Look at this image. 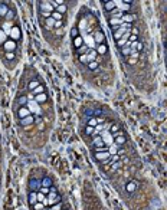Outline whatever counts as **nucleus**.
Returning <instances> with one entry per match:
<instances>
[{"label":"nucleus","instance_id":"f257e3e1","mask_svg":"<svg viewBox=\"0 0 167 210\" xmlns=\"http://www.w3.org/2000/svg\"><path fill=\"white\" fill-rule=\"evenodd\" d=\"M38 4H39V10L40 12H46V13H50V15L55 12V7H53L52 1H39Z\"/></svg>","mask_w":167,"mask_h":210},{"label":"nucleus","instance_id":"f03ea898","mask_svg":"<svg viewBox=\"0 0 167 210\" xmlns=\"http://www.w3.org/2000/svg\"><path fill=\"white\" fill-rule=\"evenodd\" d=\"M92 156H94V158H95L97 161H100V163H107V161L111 158V154H110L108 150H107V151H101V153H92Z\"/></svg>","mask_w":167,"mask_h":210},{"label":"nucleus","instance_id":"7ed1b4c3","mask_svg":"<svg viewBox=\"0 0 167 210\" xmlns=\"http://www.w3.org/2000/svg\"><path fill=\"white\" fill-rule=\"evenodd\" d=\"M35 123H36V117H35V115H29V117H26V118H23V120H19V124H20L23 128H28V127L33 125Z\"/></svg>","mask_w":167,"mask_h":210},{"label":"nucleus","instance_id":"20e7f679","mask_svg":"<svg viewBox=\"0 0 167 210\" xmlns=\"http://www.w3.org/2000/svg\"><path fill=\"white\" fill-rule=\"evenodd\" d=\"M16 48H17V45L13 39H7V40L4 42V45H3V49H4L6 52H15Z\"/></svg>","mask_w":167,"mask_h":210},{"label":"nucleus","instance_id":"39448f33","mask_svg":"<svg viewBox=\"0 0 167 210\" xmlns=\"http://www.w3.org/2000/svg\"><path fill=\"white\" fill-rule=\"evenodd\" d=\"M40 187H42V180H38V178H30L29 180V189L32 192H39Z\"/></svg>","mask_w":167,"mask_h":210},{"label":"nucleus","instance_id":"423d86ee","mask_svg":"<svg viewBox=\"0 0 167 210\" xmlns=\"http://www.w3.org/2000/svg\"><path fill=\"white\" fill-rule=\"evenodd\" d=\"M125 142H127V137H125L122 132H120V134H115V135H114V144H115L117 147H122Z\"/></svg>","mask_w":167,"mask_h":210},{"label":"nucleus","instance_id":"0eeeda50","mask_svg":"<svg viewBox=\"0 0 167 210\" xmlns=\"http://www.w3.org/2000/svg\"><path fill=\"white\" fill-rule=\"evenodd\" d=\"M29 115H32V114H30V111H29L28 106H19L17 108V117H19V120H23V118H26Z\"/></svg>","mask_w":167,"mask_h":210},{"label":"nucleus","instance_id":"6e6552de","mask_svg":"<svg viewBox=\"0 0 167 210\" xmlns=\"http://www.w3.org/2000/svg\"><path fill=\"white\" fill-rule=\"evenodd\" d=\"M91 138H92L91 142H92V147H94V148H95V147H105V142H104V140H102V137H101L100 134H98V135H92Z\"/></svg>","mask_w":167,"mask_h":210},{"label":"nucleus","instance_id":"1a4fd4ad","mask_svg":"<svg viewBox=\"0 0 167 210\" xmlns=\"http://www.w3.org/2000/svg\"><path fill=\"white\" fill-rule=\"evenodd\" d=\"M10 36H12V39L16 42L19 40L20 37H22V32H20V27L19 26H12V29H10Z\"/></svg>","mask_w":167,"mask_h":210},{"label":"nucleus","instance_id":"9d476101","mask_svg":"<svg viewBox=\"0 0 167 210\" xmlns=\"http://www.w3.org/2000/svg\"><path fill=\"white\" fill-rule=\"evenodd\" d=\"M135 190H137V183L134 180H130V181L125 183V192L128 193V194H134Z\"/></svg>","mask_w":167,"mask_h":210},{"label":"nucleus","instance_id":"9b49d317","mask_svg":"<svg viewBox=\"0 0 167 210\" xmlns=\"http://www.w3.org/2000/svg\"><path fill=\"white\" fill-rule=\"evenodd\" d=\"M94 40H95L98 45H102V43L105 42V35H104V32H102V30H97V32L94 33Z\"/></svg>","mask_w":167,"mask_h":210},{"label":"nucleus","instance_id":"f8f14e48","mask_svg":"<svg viewBox=\"0 0 167 210\" xmlns=\"http://www.w3.org/2000/svg\"><path fill=\"white\" fill-rule=\"evenodd\" d=\"M28 202H29V204L30 206H33L35 203L38 202V192H29V196H28Z\"/></svg>","mask_w":167,"mask_h":210},{"label":"nucleus","instance_id":"ddd939ff","mask_svg":"<svg viewBox=\"0 0 167 210\" xmlns=\"http://www.w3.org/2000/svg\"><path fill=\"white\" fill-rule=\"evenodd\" d=\"M102 4H104V9L107 10V12H113L115 7H117V4H115V1H102Z\"/></svg>","mask_w":167,"mask_h":210},{"label":"nucleus","instance_id":"4468645a","mask_svg":"<svg viewBox=\"0 0 167 210\" xmlns=\"http://www.w3.org/2000/svg\"><path fill=\"white\" fill-rule=\"evenodd\" d=\"M35 101L38 102V104H45L46 101H48V95H46V92H43V94H39V95H36L35 97Z\"/></svg>","mask_w":167,"mask_h":210},{"label":"nucleus","instance_id":"2eb2a0df","mask_svg":"<svg viewBox=\"0 0 167 210\" xmlns=\"http://www.w3.org/2000/svg\"><path fill=\"white\" fill-rule=\"evenodd\" d=\"M108 131H110L113 135H115V134H120V132H121V127H120V124L118 123H113Z\"/></svg>","mask_w":167,"mask_h":210},{"label":"nucleus","instance_id":"dca6fc26","mask_svg":"<svg viewBox=\"0 0 167 210\" xmlns=\"http://www.w3.org/2000/svg\"><path fill=\"white\" fill-rule=\"evenodd\" d=\"M72 43H74V46H75V49L78 51L81 46H84L85 43H84V39L82 36H78V37H75V39H72Z\"/></svg>","mask_w":167,"mask_h":210},{"label":"nucleus","instance_id":"f3484780","mask_svg":"<svg viewBox=\"0 0 167 210\" xmlns=\"http://www.w3.org/2000/svg\"><path fill=\"white\" fill-rule=\"evenodd\" d=\"M122 25V19H118V18H110V26L111 27H118Z\"/></svg>","mask_w":167,"mask_h":210},{"label":"nucleus","instance_id":"a211bd4d","mask_svg":"<svg viewBox=\"0 0 167 210\" xmlns=\"http://www.w3.org/2000/svg\"><path fill=\"white\" fill-rule=\"evenodd\" d=\"M134 20H135V15H130V13H124V16H122V22L124 23H133Z\"/></svg>","mask_w":167,"mask_h":210},{"label":"nucleus","instance_id":"6ab92c4d","mask_svg":"<svg viewBox=\"0 0 167 210\" xmlns=\"http://www.w3.org/2000/svg\"><path fill=\"white\" fill-rule=\"evenodd\" d=\"M52 186H53V181H52L50 177L46 175V177L42 178V187H48V189H49V187H52Z\"/></svg>","mask_w":167,"mask_h":210},{"label":"nucleus","instance_id":"aec40b11","mask_svg":"<svg viewBox=\"0 0 167 210\" xmlns=\"http://www.w3.org/2000/svg\"><path fill=\"white\" fill-rule=\"evenodd\" d=\"M95 51H97L98 55H105V53L108 52V46H107L105 43H102V45H98V46H97Z\"/></svg>","mask_w":167,"mask_h":210},{"label":"nucleus","instance_id":"412c9836","mask_svg":"<svg viewBox=\"0 0 167 210\" xmlns=\"http://www.w3.org/2000/svg\"><path fill=\"white\" fill-rule=\"evenodd\" d=\"M28 102H29V99H28V97H25V95H23V97H19L17 101H16L17 106H26Z\"/></svg>","mask_w":167,"mask_h":210},{"label":"nucleus","instance_id":"4be33fe9","mask_svg":"<svg viewBox=\"0 0 167 210\" xmlns=\"http://www.w3.org/2000/svg\"><path fill=\"white\" fill-rule=\"evenodd\" d=\"M9 10H10V9H9V6H7L6 3H0V16H1V18H4Z\"/></svg>","mask_w":167,"mask_h":210},{"label":"nucleus","instance_id":"5701e85b","mask_svg":"<svg viewBox=\"0 0 167 210\" xmlns=\"http://www.w3.org/2000/svg\"><path fill=\"white\" fill-rule=\"evenodd\" d=\"M86 125H89V127H97L98 125V118L97 117H88V120H86Z\"/></svg>","mask_w":167,"mask_h":210},{"label":"nucleus","instance_id":"b1692460","mask_svg":"<svg viewBox=\"0 0 167 210\" xmlns=\"http://www.w3.org/2000/svg\"><path fill=\"white\" fill-rule=\"evenodd\" d=\"M84 134H85L86 137H92V135L95 134V128H94V127L86 125V127H85V130H84Z\"/></svg>","mask_w":167,"mask_h":210},{"label":"nucleus","instance_id":"393cba45","mask_svg":"<svg viewBox=\"0 0 167 210\" xmlns=\"http://www.w3.org/2000/svg\"><path fill=\"white\" fill-rule=\"evenodd\" d=\"M86 55H88V59H89V62H92V61H97V56H98V53H97V51H95V49H89Z\"/></svg>","mask_w":167,"mask_h":210},{"label":"nucleus","instance_id":"a878e982","mask_svg":"<svg viewBox=\"0 0 167 210\" xmlns=\"http://www.w3.org/2000/svg\"><path fill=\"white\" fill-rule=\"evenodd\" d=\"M121 55H122V56H125V58L131 55V49H130V42H128V43H127L124 48H121Z\"/></svg>","mask_w":167,"mask_h":210},{"label":"nucleus","instance_id":"bb28decb","mask_svg":"<svg viewBox=\"0 0 167 210\" xmlns=\"http://www.w3.org/2000/svg\"><path fill=\"white\" fill-rule=\"evenodd\" d=\"M55 10H56L58 13H61V15L64 16V15L67 13L68 7H67V4H65V3H62V4H59V6H56V9H55Z\"/></svg>","mask_w":167,"mask_h":210},{"label":"nucleus","instance_id":"cd10ccee","mask_svg":"<svg viewBox=\"0 0 167 210\" xmlns=\"http://www.w3.org/2000/svg\"><path fill=\"white\" fill-rule=\"evenodd\" d=\"M43 92H45V87H43V85H39V87L36 88V89H33L30 94H33L35 97H36V95H39V94H43Z\"/></svg>","mask_w":167,"mask_h":210},{"label":"nucleus","instance_id":"c85d7f7f","mask_svg":"<svg viewBox=\"0 0 167 210\" xmlns=\"http://www.w3.org/2000/svg\"><path fill=\"white\" fill-rule=\"evenodd\" d=\"M45 26H46V27H49V29H52V27H55V20H53L52 18L45 19Z\"/></svg>","mask_w":167,"mask_h":210},{"label":"nucleus","instance_id":"c756f323","mask_svg":"<svg viewBox=\"0 0 167 210\" xmlns=\"http://www.w3.org/2000/svg\"><path fill=\"white\" fill-rule=\"evenodd\" d=\"M6 40H7V35H6V32H3V29H0V45L3 46Z\"/></svg>","mask_w":167,"mask_h":210},{"label":"nucleus","instance_id":"7c9ffc66","mask_svg":"<svg viewBox=\"0 0 167 210\" xmlns=\"http://www.w3.org/2000/svg\"><path fill=\"white\" fill-rule=\"evenodd\" d=\"M45 207H46V206H45L42 202H36L33 206H32V209H33V210H43Z\"/></svg>","mask_w":167,"mask_h":210},{"label":"nucleus","instance_id":"2f4dec72","mask_svg":"<svg viewBox=\"0 0 167 210\" xmlns=\"http://www.w3.org/2000/svg\"><path fill=\"white\" fill-rule=\"evenodd\" d=\"M78 36H79V29L78 27H72L71 29V39H75Z\"/></svg>","mask_w":167,"mask_h":210},{"label":"nucleus","instance_id":"473e14b6","mask_svg":"<svg viewBox=\"0 0 167 210\" xmlns=\"http://www.w3.org/2000/svg\"><path fill=\"white\" fill-rule=\"evenodd\" d=\"M98 66H100V65H98V62H97V61H92V62H89V63H88V68H89L91 70H97L98 69Z\"/></svg>","mask_w":167,"mask_h":210},{"label":"nucleus","instance_id":"72a5a7b5","mask_svg":"<svg viewBox=\"0 0 167 210\" xmlns=\"http://www.w3.org/2000/svg\"><path fill=\"white\" fill-rule=\"evenodd\" d=\"M39 85H40V84H39L38 81H30V82H29V91L32 92V91H33V89H36Z\"/></svg>","mask_w":167,"mask_h":210},{"label":"nucleus","instance_id":"f704fd0d","mask_svg":"<svg viewBox=\"0 0 167 210\" xmlns=\"http://www.w3.org/2000/svg\"><path fill=\"white\" fill-rule=\"evenodd\" d=\"M88 51H89V48H88L86 45H84V46H81L76 52H78V55H85V53H88Z\"/></svg>","mask_w":167,"mask_h":210},{"label":"nucleus","instance_id":"c9c22d12","mask_svg":"<svg viewBox=\"0 0 167 210\" xmlns=\"http://www.w3.org/2000/svg\"><path fill=\"white\" fill-rule=\"evenodd\" d=\"M79 62H82V63H89V59H88V55L85 53V55H79Z\"/></svg>","mask_w":167,"mask_h":210},{"label":"nucleus","instance_id":"e433bc0d","mask_svg":"<svg viewBox=\"0 0 167 210\" xmlns=\"http://www.w3.org/2000/svg\"><path fill=\"white\" fill-rule=\"evenodd\" d=\"M4 58H6L7 61H15V52H6Z\"/></svg>","mask_w":167,"mask_h":210},{"label":"nucleus","instance_id":"4c0bfd02","mask_svg":"<svg viewBox=\"0 0 167 210\" xmlns=\"http://www.w3.org/2000/svg\"><path fill=\"white\" fill-rule=\"evenodd\" d=\"M49 209L50 210H62V202H59V203H56V204L50 206Z\"/></svg>","mask_w":167,"mask_h":210},{"label":"nucleus","instance_id":"58836bf2","mask_svg":"<svg viewBox=\"0 0 167 210\" xmlns=\"http://www.w3.org/2000/svg\"><path fill=\"white\" fill-rule=\"evenodd\" d=\"M13 18H15V12H13V10H9L7 15H6V19H7V20H12Z\"/></svg>","mask_w":167,"mask_h":210},{"label":"nucleus","instance_id":"ea45409f","mask_svg":"<svg viewBox=\"0 0 167 210\" xmlns=\"http://www.w3.org/2000/svg\"><path fill=\"white\" fill-rule=\"evenodd\" d=\"M143 49H144V45H143V42H140V40H138V42H137V52L140 53Z\"/></svg>","mask_w":167,"mask_h":210},{"label":"nucleus","instance_id":"a19ab883","mask_svg":"<svg viewBox=\"0 0 167 210\" xmlns=\"http://www.w3.org/2000/svg\"><path fill=\"white\" fill-rule=\"evenodd\" d=\"M55 27L56 29H62V22H55Z\"/></svg>","mask_w":167,"mask_h":210},{"label":"nucleus","instance_id":"79ce46f5","mask_svg":"<svg viewBox=\"0 0 167 210\" xmlns=\"http://www.w3.org/2000/svg\"><path fill=\"white\" fill-rule=\"evenodd\" d=\"M131 32H133V35L138 36V29H135V27H133V29H131Z\"/></svg>","mask_w":167,"mask_h":210},{"label":"nucleus","instance_id":"37998d69","mask_svg":"<svg viewBox=\"0 0 167 210\" xmlns=\"http://www.w3.org/2000/svg\"><path fill=\"white\" fill-rule=\"evenodd\" d=\"M55 33H56V35H62V29H56Z\"/></svg>","mask_w":167,"mask_h":210},{"label":"nucleus","instance_id":"c03bdc74","mask_svg":"<svg viewBox=\"0 0 167 210\" xmlns=\"http://www.w3.org/2000/svg\"><path fill=\"white\" fill-rule=\"evenodd\" d=\"M1 20H3V18H1V16H0V22H1Z\"/></svg>","mask_w":167,"mask_h":210}]
</instances>
